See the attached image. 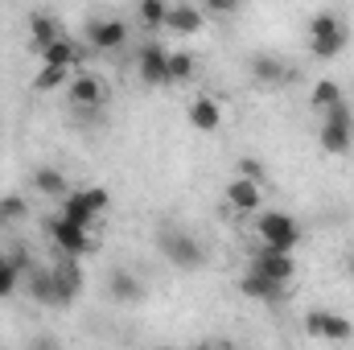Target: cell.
Returning a JSON list of instances; mask_svg holds the SVG:
<instances>
[{"label":"cell","instance_id":"obj_7","mask_svg":"<svg viewBox=\"0 0 354 350\" xmlns=\"http://www.w3.org/2000/svg\"><path fill=\"white\" fill-rule=\"evenodd\" d=\"M252 272H264L272 276L276 284H288L292 276H297V260H292V252H276V248H256L252 252Z\"/></svg>","mask_w":354,"mask_h":350},{"label":"cell","instance_id":"obj_5","mask_svg":"<svg viewBox=\"0 0 354 350\" xmlns=\"http://www.w3.org/2000/svg\"><path fill=\"white\" fill-rule=\"evenodd\" d=\"M305 334H309V338H326V342H351L354 326L346 317L330 313V309H309V313H305Z\"/></svg>","mask_w":354,"mask_h":350},{"label":"cell","instance_id":"obj_16","mask_svg":"<svg viewBox=\"0 0 354 350\" xmlns=\"http://www.w3.org/2000/svg\"><path fill=\"white\" fill-rule=\"evenodd\" d=\"M239 293H243V297H252V301H276V297L284 293V284H276L272 276L248 268V276H239Z\"/></svg>","mask_w":354,"mask_h":350},{"label":"cell","instance_id":"obj_13","mask_svg":"<svg viewBox=\"0 0 354 350\" xmlns=\"http://www.w3.org/2000/svg\"><path fill=\"white\" fill-rule=\"evenodd\" d=\"M37 54H41L46 66H71V71H83V58H87V50H83L79 42H71V37H54V42L41 46Z\"/></svg>","mask_w":354,"mask_h":350},{"label":"cell","instance_id":"obj_28","mask_svg":"<svg viewBox=\"0 0 354 350\" xmlns=\"http://www.w3.org/2000/svg\"><path fill=\"white\" fill-rule=\"evenodd\" d=\"M79 194H83V198H87V206H91V210H95V214H103V210H107V206H111V194H107V190H103V185H83V190H79Z\"/></svg>","mask_w":354,"mask_h":350},{"label":"cell","instance_id":"obj_32","mask_svg":"<svg viewBox=\"0 0 354 350\" xmlns=\"http://www.w3.org/2000/svg\"><path fill=\"white\" fill-rule=\"evenodd\" d=\"M351 276H354V252H351Z\"/></svg>","mask_w":354,"mask_h":350},{"label":"cell","instance_id":"obj_23","mask_svg":"<svg viewBox=\"0 0 354 350\" xmlns=\"http://www.w3.org/2000/svg\"><path fill=\"white\" fill-rule=\"evenodd\" d=\"M62 214H66L71 223H79V227H91V223L99 219V214H95V210L87 206V198H83L79 190H71V194L62 198Z\"/></svg>","mask_w":354,"mask_h":350},{"label":"cell","instance_id":"obj_3","mask_svg":"<svg viewBox=\"0 0 354 350\" xmlns=\"http://www.w3.org/2000/svg\"><path fill=\"white\" fill-rule=\"evenodd\" d=\"M46 231H50V239H54V248H58L62 256H87V252H95L91 227L71 223L66 214H50V219H46Z\"/></svg>","mask_w":354,"mask_h":350},{"label":"cell","instance_id":"obj_15","mask_svg":"<svg viewBox=\"0 0 354 350\" xmlns=\"http://www.w3.org/2000/svg\"><path fill=\"white\" fill-rule=\"evenodd\" d=\"M252 79L260 87H280V83H292L297 75L276 58V54H252Z\"/></svg>","mask_w":354,"mask_h":350},{"label":"cell","instance_id":"obj_8","mask_svg":"<svg viewBox=\"0 0 354 350\" xmlns=\"http://www.w3.org/2000/svg\"><path fill=\"white\" fill-rule=\"evenodd\" d=\"M124 42H128V25L124 21H107V17L87 21V46L95 54H115Z\"/></svg>","mask_w":354,"mask_h":350},{"label":"cell","instance_id":"obj_22","mask_svg":"<svg viewBox=\"0 0 354 350\" xmlns=\"http://www.w3.org/2000/svg\"><path fill=\"white\" fill-rule=\"evenodd\" d=\"M194 54H185V50H169V62H165V75H169V87H181V83H189L194 79Z\"/></svg>","mask_w":354,"mask_h":350},{"label":"cell","instance_id":"obj_6","mask_svg":"<svg viewBox=\"0 0 354 350\" xmlns=\"http://www.w3.org/2000/svg\"><path fill=\"white\" fill-rule=\"evenodd\" d=\"M66 99H71V107H75V111L103 107V99H107V87H103V79H99V75L75 71V75H71V83H66Z\"/></svg>","mask_w":354,"mask_h":350},{"label":"cell","instance_id":"obj_20","mask_svg":"<svg viewBox=\"0 0 354 350\" xmlns=\"http://www.w3.org/2000/svg\"><path fill=\"white\" fill-rule=\"evenodd\" d=\"M107 293L115 297V301H140V293H145V284L128 272V268H115L111 276H107Z\"/></svg>","mask_w":354,"mask_h":350},{"label":"cell","instance_id":"obj_21","mask_svg":"<svg viewBox=\"0 0 354 350\" xmlns=\"http://www.w3.org/2000/svg\"><path fill=\"white\" fill-rule=\"evenodd\" d=\"M71 75H75L71 66H46V62H41V71L33 75V91H37V95H50V91H62L66 83H71Z\"/></svg>","mask_w":354,"mask_h":350},{"label":"cell","instance_id":"obj_4","mask_svg":"<svg viewBox=\"0 0 354 350\" xmlns=\"http://www.w3.org/2000/svg\"><path fill=\"white\" fill-rule=\"evenodd\" d=\"M161 252H165V260L174 264V268H181V272H194V268H202V243L189 235V231H165L161 235Z\"/></svg>","mask_w":354,"mask_h":350},{"label":"cell","instance_id":"obj_18","mask_svg":"<svg viewBox=\"0 0 354 350\" xmlns=\"http://www.w3.org/2000/svg\"><path fill=\"white\" fill-rule=\"evenodd\" d=\"M189 124H194L198 132H214V128L223 124V107H218L210 95H202V99L189 103Z\"/></svg>","mask_w":354,"mask_h":350},{"label":"cell","instance_id":"obj_10","mask_svg":"<svg viewBox=\"0 0 354 350\" xmlns=\"http://www.w3.org/2000/svg\"><path fill=\"white\" fill-rule=\"evenodd\" d=\"M165 62H169V50L149 42L136 58V71H140V83L145 87H169V75H165Z\"/></svg>","mask_w":354,"mask_h":350},{"label":"cell","instance_id":"obj_24","mask_svg":"<svg viewBox=\"0 0 354 350\" xmlns=\"http://www.w3.org/2000/svg\"><path fill=\"white\" fill-rule=\"evenodd\" d=\"M29 37H33V46L41 50V46H50L54 37H62V29H58V21H54V17L33 12V17H29Z\"/></svg>","mask_w":354,"mask_h":350},{"label":"cell","instance_id":"obj_2","mask_svg":"<svg viewBox=\"0 0 354 350\" xmlns=\"http://www.w3.org/2000/svg\"><path fill=\"white\" fill-rule=\"evenodd\" d=\"M256 235H260L264 248H276V252H292V248L301 243V227H297V219L284 214V210H264V214L256 219Z\"/></svg>","mask_w":354,"mask_h":350},{"label":"cell","instance_id":"obj_12","mask_svg":"<svg viewBox=\"0 0 354 350\" xmlns=\"http://www.w3.org/2000/svg\"><path fill=\"white\" fill-rule=\"evenodd\" d=\"M202 25H206V8L202 4L177 0V4H169V12H165V29L177 33V37H194V33H202Z\"/></svg>","mask_w":354,"mask_h":350},{"label":"cell","instance_id":"obj_19","mask_svg":"<svg viewBox=\"0 0 354 350\" xmlns=\"http://www.w3.org/2000/svg\"><path fill=\"white\" fill-rule=\"evenodd\" d=\"M33 190H37V194H46V198H66V194H71V181H66L62 169L41 165V169H33Z\"/></svg>","mask_w":354,"mask_h":350},{"label":"cell","instance_id":"obj_25","mask_svg":"<svg viewBox=\"0 0 354 350\" xmlns=\"http://www.w3.org/2000/svg\"><path fill=\"white\" fill-rule=\"evenodd\" d=\"M25 219H29V202L21 194H4L0 198V227H17Z\"/></svg>","mask_w":354,"mask_h":350},{"label":"cell","instance_id":"obj_17","mask_svg":"<svg viewBox=\"0 0 354 350\" xmlns=\"http://www.w3.org/2000/svg\"><path fill=\"white\" fill-rule=\"evenodd\" d=\"M21 284L29 288V297L37 305H54V268H29L21 276Z\"/></svg>","mask_w":354,"mask_h":350},{"label":"cell","instance_id":"obj_1","mask_svg":"<svg viewBox=\"0 0 354 350\" xmlns=\"http://www.w3.org/2000/svg\"><path fill=\"white\" fill-rule=\"evenodd\" d=\"M317 140H322V149H326L330 157H346L354 149V107L346 99H338L334 107L322 111V132H317Z\"/></svg>","mask_w":354,"mask_h":350},{"label":"cell","instance_id":"obj_9","mask_svg":"<svg viewBox=\"0 0 354 350\" xmlns=\"http://www.w3.org/2000/svg\"><path fill=\"white\" fill-rule=\"evenodd\" d=\"M79 293H83V268H79V256H66L54 268V305L62 309V305L79 301Z\"/></svg>","mask_w":354,"mask_h":350},{"label":"cell","instance_id":"obj_31","mask_svg":"<svg viewBox=\"0 0 354 350\" xmlns=\"http://www.w3.org/2000/svg\"><path fill=\"white\" fill-rule=\"evenodd\" d=\"M235 174L239 177H256V181H260V177H264V165H260L256 157H243V161L235 165Z\"/></svg>","mask_w":354,"mask_h":350},{"label":"cell","instance_id":"obj_14","mask_svg":"<svg viewBox=\"0 0 354 350\" xmlns=\"http://www.w3.org/2000/svg\"><path fill=\"white\" fill-rule=\"evenodd\" d=\"M346 42H351L346 25H334L326 33H309V54L322 58V62H330V58H342L346 54Z\"/></svg>","mask_w":354,"mask_h":350},{"label":"cell","instance_id":"obj_29","mask_svg":"<svg viewBox=\"0 0 354 350\" xmlns=\"http://www.w3.org/2000/svg\"><path fill=\"white\" fill-rule=\"evenodd\" d=\"M239 4H243V0H202V8H206L210 17H231V12H239Z\"/></svg>","mask_w":354,"mask_h":350},{"label":"cell","instance_id":"obj_26","mask_svg":"<svg viewBox=\"0 0 354 350\" xmlns=\"http://www.w3.org/2000/svg\"><path fill=\"white\" fill-rule=\"evenodd\" d=\"M338 99H346V95H342V83H334V79H322V83L313 87V95H309V107L322 116V111H326V107H334Z\"/></svg>","mask_w":354,"mask_h":350},{"label":"cell","instance_id":"obj_11","mask_svg":"<svg viewBox=\"0 0 354 350\" xmlns=\"http://www.w3.org/2000/svg\"><path fill=\"white\" fill-rule=\"evenodd\" d=\"M260 202H264V194H260V181H256V177L235 174L231 181H227V206H231L235 214H256Z\"/></svg>","mask_w":354,"mask_h":350},{"label":"cell","instance_id":"obj_30","mask_svg":"<svg viewBox=\"0 0 354 350\" xmlns=\"http://www.w3.org/2000/svg\"><path fill=\"white\" fill-rule=\"evenodd\" d=\"M334 25H342L330 8L326 12H317V17H309V33H326V29H334Z\"/></svg>","mask_w":354,"mask_h":350},{"label":"cell","instance_id":"obj_27","mask_svg":"<svg viewBox=\"0 0 354 350\" xmlns=\"http://www.w3.org/2000/svg\"><path fill=\"white\" fill-rule=\"evenodd\" d=\"M165 12H169V0H140L136 4V17L145 29H161L165 25Z\"/></svg>","mask_w":354,"mask_h":350}]
</instances>
